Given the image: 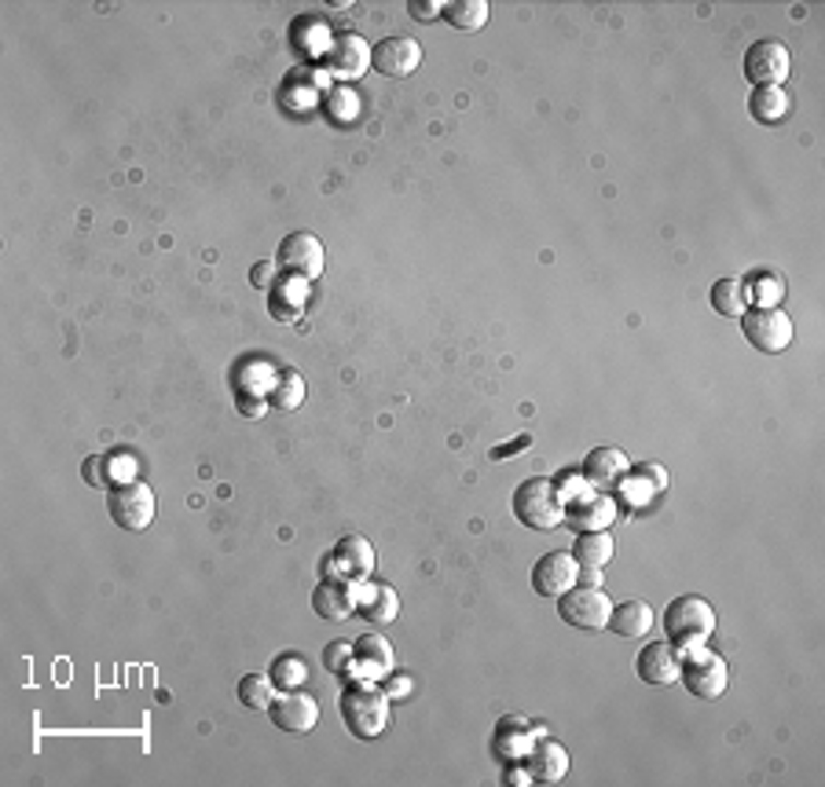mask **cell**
Instances as JSON below:
<instances>
[{"label": "cell", "instance_id": "cell-1", "mask_svg": "<svg viewBox=\"0 0 825 787\" xmlns=\"http://www.w3.org/2000/svg\"><path fill=\"white\" fill-rule=\"evenodd\" d=\"M341 721L357 740H379L390 729V692L374 681H352L338 700Z\"/></svg>", "mask_w": 825, "mask_h": 787}, {"label": "cell", "instance_id": "cell-2", "mask_svg": "<svg viewBox=\"0 0 825 787\" xmlns=\"http://www.w3.org/2000/svg\"><path fill=\"white\" fill-rule=\"evenodd\" d=\"M664 630H667V642H672V645L697 648L716 634V612H712V604H708L705 597L686 594V597H678V601L667 604Z\"/></svg>", "mask_w": 825, "mask_h": 787}, {"label": "cell", "instance_id": "cell-3", "mask_svg": "<svg viewBox=\"0 0 825 787\" xmlns=\"http://www.w3.org/2000/svg\"><path fill=\"white\" fill-rule=\"evenodd\" d=\"M514 517L532 531H555L558 524L566 520V506H561V498H558L555 480L532 477V480H525V484H518Z\"/></svg>", "mask_w": 825, "mask_h": 787}, {"label": "cell", "instance_id": "cell-4", "mask_svg": "<svg viewBox=\"0 0 825 787\" xmlns=\"http://www.w3.org/2000/svg\"><path fill=\"white\" fill-rule=\"evenodd\" d=\"M678 678H683V685L690 689L697 700H719L727 692L730 670H727L723 656L705 653V648L697 645V648H686L683 667H678Z\"/></svg>", "mask_w": 825, "mask_h": 787}, {"label": "cell", "instance_id": "cell-5", "mask_svg": "<svg viewBox=\"0 0 825 787\" xmlns=\"http://www.w3.org/2000/svg\"><path fill=\"white\" fill-rule=\"evenodd\" d=\"M741 330H745V338L752 349L775 355V352H786L792 344V319L781 308H748L741 315Z\"/></svg>", "mask_w": 825, "mask_h": 787}, {"label": "cell", "instance_id": "cell-6", "mask_svg": "<svg viewBox=\"0 0 825 787\" xmlns=\"http://www.w3.org/2000/svg\"><path fill=\"white\" fill-rule=\"evenodd\" d=\"M111 520L125 531H143L151 528L154 520V491L151 484H140V480H129V484H118L107 498Z\"/></svg>", "mask_w": 825, "mask_h": 787}, {"label": "cell", "instance_id": "cell-7", "mask_svg": "<svg viewBox=\"0 0 825 787\" xmlns=\"http://www.w3.org/2000/svg\"><path fill=\"white\" fill-rule=\"evenodd\" d=\"M558 615L577 630H605L609 626V615H613V601L599 590V586H583V590L561 594Z\"/></svg>", "mask_w": 825, "mask_h": 787}, {"label": "cell", "instance_id": "cell-8", "mask_svg": "<svg viewBox=\"0 0 825 787\" xmlns=\"http://www.w3.org/2000/svg\"><path fill=\"white\" fill-rule=\"evenodd\" d=\"M577 579H580V564L566 550L543 553V557L532 564V590L547 597V601H558L561 594H569L572 586H577Z\"/></svg>", "mask_w": 825, "mask_h": 787}, {"label": "cell", "instance_id": "cell-9", "mask_svg": "<svg viewBox=\"0 0 825 787\" xmlns=\"http://www.w3.org/2000/svg\"><path fill=\"white\" fill-rule=\"evenodd\" d=\"M279 271H287V275H298V279H319L323 268H327V254H323V243L316 235H309V231H294V235L283 238V246H279Z\"/></svg>", "mask_w": 825, "mask_h": 787}, {"label": "cell", "instance_id": "cell-10", "mask_svg": "<svg viewBox=\"0 0 825 787\" xmlns=\"http://www.w3.org/2000/svg\"><path fill=\"white\" fill-rule=\"evenodd\" d=\"M789 67H792L789 48L781 45V40H775V37L756 40V45H752V48L745 51V78H748L756 89H764V85H781V81L789 78Z\"/></svg>", "mask_w": 825, "mask_h": 787}, {"label": "cell", "instance_id": "cell-11", "mask_svg": "<svg viewBox=\"0 0 825 787\" xmlns=\"http://www.w3.org/2000/svg\"><path fill=\"white\" fill-rule=\"evenodd\" d=\"M330 568V579H341V583H363L368 575L374 572V550L368 539H360V535H346L338 545H334V553L327 561H323V572Z\"/></svg>", "mask_w": 825, "mask_h": 787}, {"label": "cell", "instance_id": "cell-12", "mask_svg": "<svg viewBox=\"0 0 825 787\" xmlns=\"http://www.w3.org/2000/svg\"><path fill=\"white\" fill-rule=\"evenodd\" d=\"M323 62H327V70L334 73V78L357 81V78H363V70L371 67V48H368V40L357 34H341L330 40L327 51H323Z\"/></svg>", "mask_w": 825, "mask_h": 787}, {"label": "cell", "instance_id": "cell-13", "mask_svg": "<svg viewBox=\"0 0 825 787\" xmlns=\"http://www.w3.org/2000/svg\"><path fill=\"white\" fill-rule=\"evenodd\" d=\"M419 62L422 48L411 37H385L371 48V67L385 73V78H407V73L419 70Z\"/></svg>", "mask_w": 825, "mask_h": 787}, {"label": "cell", "instance_id": "cell-14", "mask_svg": "<svg viewBox=\"0 0 825 787\" xmlns=\"http://www.w3.org/2000/svg\"><path fill=\"white\" fill-rule=\"evenodd\" d=\"M268 715L283 732H309V729H316V721H319V703L312 700L309 692L294 689V692L276 696Z\"/></svg>", "mask_w": 825, "mask_h": 787}, {"label": "cell", "instance_id": "cell-15", "mask_svg": "<svg viewBox=\"0 0 825 787\" xmlns=\"http://www.w3.org/2000/svg\"><path fill=\"white\" fill-rule=\"evenodd\" d=\"M678 667H683V656L675 653L672 642H650L639 653V678L653 689H667L678 681Z\"/></svg>", "mask_w": 825, "mask_h": 787}, {"label": "cell", "instance_id": "cell-16", "mask_svg": "<svg viewBox=\"0 0 825 787\" xmlns=\"http://www.w3.org/2000/svg\"><path fill=\"white\" fill-rule=\"evenodd\" d=\"M631 472V461L620 447H594L588 461H583V477L591 480L594 488L613 491L624 484V477Z\"/></svg>", "mask_w": 825, "mask_h": 787}, {"label": "cell", "instance_id": "cell-17", "mask_svg": "<svg viewBox=\"0 0 825 787\" xmlns=\"http://www.w3.org/2000/svg\"><path fill=\"white\" fill-rule=\"evenodd\" d=\"M525 770L536 784H558V780H566V773H569V751L555 740H543L528 751Z\"/></svg>", "mask_w": 825, "mask_h": 787}, {"label": "cell", "instance_id": "cell-18", "mask_svg": "<svg viewBox=\"0 0 825 787\" xmlns=\"http://www.w3.org/2000/svg\"><path fill=\"white\" fill-rule=\"evenodd\" d=\"M352 670H360L363 678H385L393 674V645L382 634H363L352 645Z\"/></svg>", "mask_w": 825, "mask_h": 787}, {"label": "cell", "instance_id": "cell-19", "mask_svg": "<svg viewBox=\"0 0 825 787\" xmlns=\"http://www.w3.org/2000/svg\"><path fill=\"white\" fill-rule=\"evenodd\" d=\"M312 608H316V615H323L327 623H341V619H349L352 612H357V597L349 594V583L327 579L316 586V594H312Z\"/></svg>", "mask_w": 825, "mask_h": 787}, {"label": "cell", "instance_id": "cell-20", "mask_svg": "<svg viewBox=\"0 0 825 787\" xmlns=\"http://www.w3.org/2000/svg\"><path fill=\"white\" fill-rule=\"evenodd\" d=\"M357 612H360L363 619H368L371 626L382 630V626L396 623V615H400V601H396V590H393V586L379 583V586H371V590L357 601Z\"/></svg>", "mask_w": 825, "mask_h": 787}, {"label": "cell", "instance_id": "cell-21", "mask_svg": "<svg viewBox=\"0 0 825 787\" xmlns=\"http://www.w3.org/2000/svg\"><path fill=\"white\" fill-rule=\"evenodd\" d=\"M789 110H792V99L781 92V85L756 89V92H752V99H748V114L759 125H781L789 118Z\"/></svg>", "mask_w": 825, "mask_h": 787}, {"label": "cell", "instance_id": "cell-22", "mask_svg": "<svg viewBox=\"0 0 825 787\" xmlns=\"http://www.w3.org/2000/svg\"><path fill=\"white\" fill-rule=\"evenodd\" d=\"M609 630L620 637H642L653 630V608L646 601H624L620 608H613L609 615Z\"/></svg>", "mask_w": 825, "mask_h": 787}, {"label": "cell", "instance_id": "cell-23", "mask_svg": "<svg viewBox=\"0 0 825 787\" xmlns=\"http://www.w3.org/2000/svg\"><path fill=\"white\" fill-rule=\"evenodd\" d=\"M572 557H577L580 572H599L613 561V539L605 531H583L572 545Z\"/></svg>", "mask_w": 825, "mask_h": 787}, {"label": "cell", "instance_id": "cell-24", "mask_svg": "<svg viewBox=\"0 0 825 787\" xmlns=\"http://www.w3.org/2000/svg\"><path fill=\"white\" fill-rule=\"evenodd\" d=\"M712 308L727 319H741L748 312V282L745 279H719L712 286Z\"/></svg>", "mask_w": 825, "mask_h": 787}, {"label": "cell", "instance_id": "cell-25", "mask_svg": "<svg viewBox=\"0 0 825 787\" xmlns=\"http://www.w3.org/2000/svg\"><path fill=\"white\" fill-rule=\"evenodd\" d=\"M268 407H276V411H298L301 403H305V381H301L298 371H283L276 374V385H271V396H265Z\"/></svg>", "mask_w": 825, "mask_h": 787}, {"label": "cell", "instance_id": "cell-26", "mask_svg": "<svg viewBox=\"0 0 825 787\" xmlns=\"http://www.w3.org/2000/svg\"><path fill=\"white\" fill-rule=\"evenodd\" d=\"M276 696H279V689H276V681H271L268 674L239 678V703H243L246 710H271Z\"/></svg>", "mask_w": 825, "mask_h": 787}, {"label": "cell", "instance_id": "cell-27", "mask_svg": "<svg viewBox=\"0 0 825 787\" xmlns=\"http://www.w3.org/2000/svg\"><path fill=\"white\" fill-rule=\"evenodd\" d=\"M268 678L276 681V689L279 692H294V689H301L309 681V663H305V656L301 653H283L271 663V670H268Z\"/></svg>", "mask_w": 825, "mask_h": 787}, {"label": "cell", "instance_id": "cell-28", "mask_svg": "<svg viewBox=\"0 0 825 787\" xmlns=\"http://www.w3.org/2000/svg\"><path fill=\"white\" fill-rule=\"evenodd\" d=\"M441 15L455 30H480L488 23V4L485 0H448Z\"/></svg>", "mask_w": 825, "mask_h": 787}, {"label": "cell", "instance_id": "cell-29", "mask_svg": "<svg viewBox=\"0 0 825 787\" xmlns=\"http://www.w3.org/2000/svg\"><path fill=\"white\" fill-rule=\"evenodd\" d=\"M613 517V502L609 498H580L577 506L566 509V524H572V528H588V524H605Z\"/></svg>", "mask_w": 825, "mask_h": 787}, {"label": "cell", "instance_id": "cell-30", "mask_svg": "<svg viewBox=\"0 0 825 787\" xmlns=\"http://www.w3.org/2000/svg\"><path fill=\"white\" fill-rule=\"evenodd\" d=\"M323 663H327V670H334V674H341L346 667H352V645L330 642L327 648H323Z\"/></svg>", "mask_w": 825, "mask_h": 787}, {"label": "cell", "instance_id": "cell-31", "mask_svg": "<svg viewBox=\"0 0 825 787\" xmlns=\"http://www.w3.org/2000/svg\"><path fill=\"white\" fill-rule=\"evenodd\" d=\"M528 447H532V436L521 433L518 439H510V444H499V447L488 450V458H492V461H507V458H518L521 450H528Z\"/></svg>", "mask_w": 825, "mask_h": 787}, {"label": "cell", "instance_id": "cell-32", "mask_svg": "<svg viewBox=\"0 0 825 787\" xmlns=\"http://www.w3.org/2000/svg\"><path fill=\"white\" fill-rule=\"evenodd\" d=\"M407 12L419 19V23H433L444 12V4H437V0H407Z\"/></svg>", "mask_w": 825, "mask_h": 787}, {"label": "cell", "instance_id": "cell-33", "mask_svg": "<svg viewBox=\"0 0 825 787\" xmlns=\"http://www.w3.org/2000/svg\"><path fill=\"white\" fill-rule=\"evenodd\" d=\"M271 275H276V268H271V265H254V271H249V282H254L257 290H268L271 282H276Z\"/></svg>", "mask_w": 825, "mask_h": 787}, {"label": "cell", "instance_id": "cell-34", "mask_svg": "<svg viewBox=\"0 0 825 787\" xmlns=\"http://www.w3.org/2000/svg\"><path fill=\"white\" fill-rule=\"evenodd\" d=\"M239 411L246 418H260L268 411V400H249V396H239Z\"/></svg>", "mask_w": 825, "mask_h": 787}, {"label": "cell", "instance_id": "cell-35", "mask_svg": "<svg viewBox=\"0 0 825 787\" xmlns=\"http://www.w3.org/2000/svg\"><path fill=\"white\" fill-rule=\"evenodd\" d=\"M407 689H411V685H407V678H396L390 685V696H407Z\"/></svg>", "mask_w": 825, "mask_h": 787}]
</instances>
